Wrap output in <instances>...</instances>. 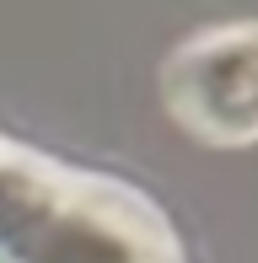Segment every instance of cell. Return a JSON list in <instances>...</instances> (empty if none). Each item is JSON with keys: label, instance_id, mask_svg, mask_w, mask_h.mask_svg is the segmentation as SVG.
Returning a JSON list of instances; mask_svg holds the SVG:
<instances>
[{"label": "cell", "instance_id": "7a4b0ae2", "mask_svg": "<svg viewBox=\"0 0 258 263\" xmlns=\"http://www.w3.org/2000/svg\"><path fill=\"white\" fill-rule=\"evenodd\" d=\"M161 102L199 145H258V22H220L183 38L161 65Z\"/></svg>", "mask_w": 258, "mask_h": 263}, {"label": "cell", "instance_id": "6da1fadb", "mask_svg": "<svg viewBox=\"0 0 258 263\" xmlns=\"http://www.w3.org/2000/svg\"><path fill=\"white\" fill-rule=\"evenodd\" d=\"M0 263H189L140 188L0 135Z\"/></svg>", "mask_w": 258, "mask_h": 263}]
</instances>
